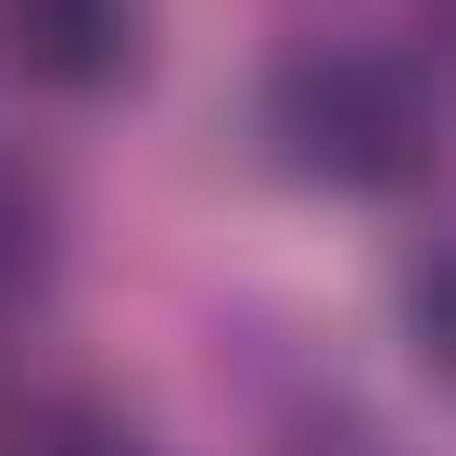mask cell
I'll return each instance as SVG.
<instances>
[{
	"instance_id": "obj_1",
	"label": "cell",
	"mask_w": 456,
	"mask_h": 456,
	"mask_svg": "<svg viewBox=\"0 0 456 456\" xmlns=\"http://www.w3.org/2000/svg\"><path fill=\"white\" fill-rule=\"evenodd\" d=\"M266 152L305 191H406L444 165V77L406 38H317L266 77Z\"/></svg>"
},
{
	"instance_id": "obj_3",
	"label": "cell",
	"mask_w": 456,
	"mask_h": 456,
	"mask_svg": "<svg viewBox=\"0 0 456 456\" xmlns=\"http://www.w3.org/2000/svg\"><path fill=\"white\" fill-rule=\"evenodd\" d=\"M26 456H140V431L114 419V406H77V393H64V406L26 419Z\"/></svg>"
},
{
	"instance_id": "obj_2",
	"label": "cell",
	"mask_w": 456,
	"mask_h": 456,
	"mask_svg": "<svg viewBox=\"0 0 456 456\" xmlns=\"http://www.w3.org/2000/svg\"><path fill=\"white\" fill-rule=\"evenodd\" d=\"M0 64L38 89H114L140 64V0H0Z\"/></svg>"
},
{
	"instance_id": "obj_4",
	"label": "cell",
	"mask_w": 456,
	"mask_h": 456,
	"mask_svg": "<svg viewBox=\"0 0 456 456\" xmlns=\"http://www.w3.org/2000/svg\"><path fill=\"white\" fill-rule=\"evenodd\" d=\"M26 279H38V191L0 165V305L26 292Z\"/></svg>"
},
{
	"instance_id": "obj_5",
	"label": "cell",
	"mask_w": 456,
	"mask_h": 456,
	"mask_svg": "<svg viewBox=\"0 0 456 456\" xmlns=\"http://www.w3.org/2000/svg\"><path fill=\"white\" fill-rule=\"evenodd\" d=\"M419 342H431V368L456 380V254H444V266L419 279Z\"/></svg>"
}]
</instances>
